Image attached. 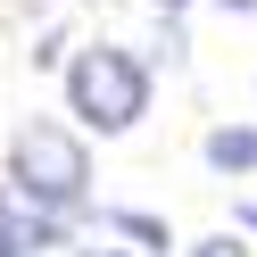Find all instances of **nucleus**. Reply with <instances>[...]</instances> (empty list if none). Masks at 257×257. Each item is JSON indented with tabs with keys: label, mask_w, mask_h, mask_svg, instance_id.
Segmentation results:
<instances>
[{
	"label": "nucleus",
	"mask_w": 257,
	"mask_h": 257,
	"mask_svg": "<svg viewBox=\"0 0 257 257\" xmlns=\"http://www.w3.org/2000/svg\"><path fill=\"white\" fill-rule=\"evenodd\" d=\"M67 108L91 133H124V124H141V108H150V67H141L133 50H116V42H91L67 67Z\"/></svg>",
	"instance_id": "2"
},
{
	"label": "nucleus",
	"mask_w": 257,
	"mask_h": 257,
	"mask_svg": "<svg viewBox=\"0 0 257 257\" xmlns=\"http://www.w3.org/2000/svg\"><path fill=\"white\" fill-rule=\"evenodd\" d=\"M158 9H166V17H174V9H191V0H158Z\"/></svg>",
	"instance_id": "7"
},
{
	"label": "nucleus",
	"mask_w": 257,
	"mask_h": 257,
	"mask_svg": "<svg viewBox=\"0 0 257 257\" xmlns=\"http://www.w3.org/2000/svg\"><path fill=\"white\" fill-rule=\"evenodd\" d=\"M240 216H249V224H257V199H249V207H240Z\"/></svg>",
	"instance_id": "8"
},
{
	"label": "nucleus",
	"mask_w": 257,
	"mask_h": 257,
	"mask_svg": "<svg viewBox=\"0 0 257 257\" xmlns=\"http://www.w3.org/2000/svg\"><path fill=\"white\" fill-rule=\"evenodd\" d=\"M9 191L25 199V216H50V224L83 216L91 207V150H83V133H67L50 116L17 124V141H9Z\"/></svg>",
	"instance_id": "1"
},
{
	"label": "nucleus",
	"mask_w": 257,
	"mask_h": 257,
	"mask_svg": "<svg viewBox=\"0 0 257 257\" xmlns=\"http://www.w3.org/2000/svg\"><path fill=\"white\" fill-rule=\"evenodd\" d=\"M191 257H249V240H232V232H216V240H199Z\"/></svg>",
	"instance_id": "5"
},
{
	"label": "nucleus",
	"mask_w": 257,
	"mask_h": 257,
	"mask_svg": "<svg viewBox=\"0 0 257 257\" xmlns=\"http://www.w3.org/2000/svg\"><path fill=\"white\" fill-rule=\"evenodd\" d=\"M75 257H124V249H75Z\"/></svg>",
	"instance_id": "6"
},
{
	"label": "nucleus",
	"mask_w": 257,
	"mask_h": 257,
	"mask_svg": "<svg viewBox=\"0 0 257 257\" xmlns=\"http://www.w3.org/2000/svg\"><path fill=\"white\" fill-rule=\"evenodd\" d=\"M100 224H108V232H124V240H141V249H174V240H166V224H158V216H141V207H100Z\"/></svg>",
	"instance_id": "4"
},
{
	"label": "nucleus",
	"mask_w": 257,
	"mask_h": 257,
	"mask_svg": "<svg viewBox=\"0 0 257 257\" xmlns=\"http://www.w3.org/2000/svg\"><path fill=\"white\" fill-rule=\"evenodd\" d=\"M207 166H216V174H257V133H249V124L207 133Z\"/></svg>",
	"instance_id": "3"
}]
</instances>
